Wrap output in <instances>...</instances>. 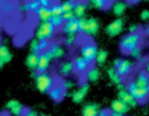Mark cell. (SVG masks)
Returning a JSON list of instances; mask_svg holds the SVG:
<instances>
[{"label":"cell","mask_w":149,"mask_h":116,"mask_svg":"<svg viewBox=\"0 0 149 116\" xmlns=\"http://www.w3.org/2000/svg\"><path fill=\"white\" fill-rule=\"evenodd\" d=\"M129 55L132 58H135V59H141V58H142V47H138V48L133 50Z\"/></svg>","instance_id":"obj_36"},{"label":"cell","mask_w":149,"mask_h":116,"mask_svg":"<svg viewBox=\"0 0 149 116\" xmlns=\"http://www.w3.org/2000/svg\"><path fill=\"white\" fill-rule=\"evenodd\" d=\"M126 7H127V3H125V1H116V3H113L111 10H113V13H114L117 17H120V16L126 12Z\"/></svg>","instance_id":"obj_29"},{"label":"cell","mask_w":149,"mask_h":116,"mask_svg":"<svg viewBox=\"0 0 149 116\" xmlns=\"http://www.w3.org/2000/svg\"><path fill=\"white\" fill-rule=\"evenodd\" d=\"M65 93H67V90H65V87L62 86V83H56L49 92H48V96H49L54 102H61V100L65 97Z\"/></svg>","instance_id":"obj_13"},{"label":"cell","mask_w":149,"mask_h":116,"mask_svg":"<svg viewBox=\"0 0 149 116\" xmlns=\"http://www.w3.org/2000/svg\"><path fill=\"white\" fill-rule=\"evenodd\" d=\"M135 81H136L139 86H142V87H145V89H149V75L146 74V71H145V70L138 71Z\"/></svg>","instance_id":"obj_25"},{"label":"cell","mask_w":149,"mask_h":116,"mask_svg":"<svg viewBox=\"0 0 149 116\" xmlns=\"http://www.w3.org/2000/svg\"><path fill=\"white\" fill-rule=\"evenodd\" d=\"M100 78V68L99 67H90L88 71L86 73V80L87 81H99Z\"/></svg>","instance_id":"obj_28"},{"label":"cell","mask_w":149,"mask_h":116,"mask_svg":"<svg viewBox=\"0 0 149 116\" xmlns=\"http://www.w3.org/2000/svg\"><path fill=\"white\" fill-rule=\"evenodd\" d=\"M36 17L39 19V22H49L51 17H52V12H51V7H44V6H39V9L35 12Z\"/></svg>","instance_id":"obj_19"},{"label":"cell","mask_w":149,"mask_h":116,"mask_svg":"<svg viewBox=\"0 0 149 116\" xmlns=\"http://www.w3.org/2000/svg\"><path fill=\"white\" fill-rule=\"evenodd\" d=\"M145 35H148L149 36V23L146 25V28H145Z\"/></svg>","instance_id":"obj_43"},{"label":"cell","mask_w":149,"mask_h":116,"mask_svg":"<svg viewBox=\"0 0 149 116\" xmlns=\"http://www.w3.org/2000/svg\"><path fill=\"white\" fill-rule=\"evenodd\" d=\"M88 4H91L94 9H99V10H103V9H107V7L113 6V3H109V1H106V0H93V1L88 3Z\"/></svg>","instance_id":"obj_31"},{"label":"cell","mask_w":149,"mask_h":116,"mask_svg":"<svg viewBox=\"0 0 149 116\" xmlns=\"http://www.w3.org/2000/svg\"><path fill=\"white\" fill-rule=\"evenodd\" d=\"M148 102H149V99H148Z\"/></svg>","instance_id":"obj_46"},{"label":"cell","mask_w":149,"mask_h":116,"mask_svg":"<svg viewBox=\"0 0 149 116\" xmlns=\"http://www.w3.org/2000/svg\"><path fill=\"white\" fill-rule=\"evenodd\" d=\"M97 45L94 42H86L80 47V55L84 58L86 61H88L90 64L96 62V57H97Z\"/></svg>","instance_id":"obj_7"},{"label":"cell","mask_w":149,"mask_h":116,"mask_svg":"<svg viewBox=\"0 0 149 116\" xmlns=\"http://www.w3.org/2000/svg\"><path fill=\"white\" fill-rule=\"evenodd\" d=\"M143 70L146 71V74H148V75H149V59H148V61H146V64H145V68H143Z\"/></svg>","instance_id":"obj_42"},{"label":"cell","mask_w":149,"mask_h":116,"mask_svg":"<svg viewBox=\"0 0 149 116\" xmlns=\"http://www.w3.org/2000/svg\"><path fill=\"white\" fill-rule=\"evenodd\" d=\"M51 12H52V16H62L61 3H59V1H54L52 6H51Z\"/></svg>","instance_id":"obj_33"},{"label":"cell","mask_w":149,"mask_h":116,"mask_svg":"<svg viewBox=\"0 0 149 116\" xmlns=\"http://www.w3.org/2000/svg\"><path fill=\"white\" fill-rule=\"evenodd\" d=\"M125 89L132 94V97H133L138 103H145L149 99V89H145V87L139 86L135 80L125 83Z\"/></svg>","instance_id":"obj_2"},{"label":"cell","mask_w":149,"mask_h":116,"mask_svg":"<svg viewBox=\"0 0 149 116\" xmlns=\"http://www.w3.org/2000/svg\"><path fill=\"white\" fill-rule=\"evenodd\" d=\"M38 59H39V55H38V54L31 52V54L26 57V59H25V64H26V67H28L29 70L36 71V70H38Z\"/></svg>","instance_id":"obj_26"},{"label":"cell","mask_w":149,"mask_h":116,"mask_svg":"<svg viewBox=\"0 0 149 116\" xmlns=\"http://www.w3.org/2000/svg\"><path fill=\"white\" fill-rule=\"evenodd\" d=\"M107 74H109V78H110L114 84H117L119 87H123V86H125V83H123L125 78H122V77L116 73V70H114L113 67H110V68L107 70Z\"/></svg>","instance_id":"obj_27"},{"label":"cell","mask_w":149,"mask_h":116,"mask_svg":"<svg viewBox=\"0 0 149 116\" xmlns=\"http://www.w3.org/2000/svg\"><path fill=\"white\" fill-rule=\"evenodd\" d=\"M48 52H49V55L52 57V59H59V58H62L65 55V50L59 44H51Z\"/></svg>","instance_id":"obj_21"},{"label":"cell","mask_w":149,"mask_h":116,"mask_svg":"<svg viewBox=\"0 0 149 116\" xmlns=\"http://www.w3.org/2000/svg\"><path fill=\"white\" fill-rule=\"evenodd\" d=\"M49 22L55 26V29H58V28H62V25H64V22H65V20H64V17H62V16H52Z\"/></svg>","instance_id":"obj_34"},{"label":"cell","mask_w":149,"mask_h":116,"mask_svg":"<svg viewBox=\"0 0 149 116\" xmlns=\"http://www.w3.org/2000/svg\"><path fill=\"white\" fill-rule=\"evenodd\" d=\"M129 106L127 105H125L122 100H119V99H114L111 103H110V112H114V113H119V115H126L127 112H129Z\"/></svg>","instance_id":"obj_18"},{"label":"cell","mask_w":149,"mask_h":116,"mask_svg":"<svg viewBox=\"0 0 149 116\" xmlns=\"http://www.w3.org/2000/svg\"><path fill=\"white\" fill-rule=\"evenodd\" d=\"M55 78L51 75L49 73H41L35 74V86L41 93H48L51 89L55 86Z\"/></svg>","instance_id":"obj_3"},{"label":"cell","mask_w":149,"mask_h":116,"mask_svg":"<svg viewBox=\"0 0 149 116\" xmlns=\"http://www.w3.org/2000/svg\"><path fill=\"white\" fill-rule=\"evenodd\" d=\"M101 110L97 103H87L83 108V116H99V112Z\"/></svg>","instance_id":"obj_24"},{"label":"cell","mask_w":149,"mask_h":116,"mask_svg":"<svg viewBox=\"0 0 149 116\" xmlns=\"http://www.w3.org/2000/svg\"><path fill=\"white\" fill-rule=\"evenodd\" d=\"M62 32L65 34V36H71V35H77L80 32V19L72 17L70 20H65L62 25Z\"/></svg>","instance_id":"obj_8"},{"label":"cell","mask_w":149,"mask_h":116,"mask_svg":"<svg viewBox=\"0 0 149 116\" xmlns=\"http://www.w3.org/2000/svg\"><path fill=\"white\" fill-rule=\"evenodd\" d=\"M110 116H123V115H119V113H114V112H110Z\"/></svg>","instance_id":"obj_44"},{"label":"cell","mask_w":149,"mask_h":116,"mask_svg":"<svg viewBox=\"0 0 149 116\" xmlns=\"http://www.w3.org/2000/svg\"><path fill=\"white\" fill-rule=\"evenodd\" d=\"M106 61H107V51L99 50L97 57H96V64L97 65H103V64H106Z\"/></svg>","instance_id":"obj_32"},{"label":"cell","mask_w":149,"mask_h":116,"mask_svg":"<svg viewBox=\"0 0 149 116\" xmlns=\"http://www.w3.org/2000/svg\"><path fill=\"white\" fill-rule=\"evenodd\" d=\"M58 73L62 75V77H68L74 73V64L72 61H62L58 67Z\"/></svg>","instance_id":"obj_20"},{"label":"cell","mask_w":149,"mask_h":116,"mask_svg":"<svg viewBox=\"0 0 149 116\" xmlns=\"http://www.w3.org/2000/svg\"><path fill=\"white\" fill-rule=\"evenodd\" d=\"M123 26H125V20L122 17H116L106 26V32L109 36H117L123 31Z\"/></svg>","instance_id":"obj_9"},{"label":"cell","mask_w":149,"mask_h":116,"mask_svg":"<svg viewBox=\"0 0 149 116\" xmlns=\"http://www.w3.org/2000/svg\"><path fill=\"white\" fill-rule=\"evenodd\" d=\"M39 116H48V115H39Z\"/></svg>","instance_id":"obj_45"},{"label":"cell","mask_w":149,"mask_h":116,"mask_svg":"<svg viewBox=\"0 0 149 116\" xmlns=\"http://www.w3.org/2000/svg\"><path fill=\"white\" fill-rule=\"evenodd\" d=\"M49 50V42H45V41H39V39H32L31 41V52L33 54H42L45 51Z\"/></svg>","instance_id":"obj_16"},{"label":"cell","mask_w":149,"mask_h":116,"mask_svg":"<svg viewBox=\"0 0 149 116\" xmlns=\"http://www.w3.org/2000/svg\"><path fill=\"white\" fill-rule=\"evenodd\" d=\"M141 19L142 20H149V10H143L141 13Z\"/></svg>","instance_id":"obj_39"},{"label":"cell","mask_w":149,"mask_h":116,"mask_svg":"<svg viewBox=\"0 0 149 116\" xmlns=\"http://www.w3.org/2000/svg\"><path fill=\"white\" fill-rule=\"evenodd\" d=\"M75 41H77V35H71V36H65V45L67 47H71V45H74L75 44Z\"/></svg>","instance_id":"obj_37"},{"label":"cell","mask_w":149,"mask_h":116,"mask_svg":"<svg viewBox=\"0 0 149 116\" xmlns=\"http://www.w3.org/2000/svg\"><path fill=\"white\" fill-rule=\"evenodd\" d=\"M6 109H7V112L10 115H13V116H23L25 110H26L25 106L19 100H15V99H12V100H9L6 103Z\"/></svg>","instance_id":"obj_11"},{"label":"cell","mask_w":149,"mask_h":116,"mask_svg":"<svg viewBox=\"0 0 149 116\" xmlns=\"http://www.w3.org/2000/svg\"><path fill=\"white\" fill-rule=\"evenodd\" d=\"M54 59L49 55L48 51L39 54V59H38V70L35 71V74H41V73H48V68L51 67V62Z\"/></svg>","instance_id":"obj_10"},{"label":"cell","mask_w":149,"mask_h":116,"mask_svg":"<svg viewBox=\"0 0 149 116\" xmlns=\"http://www.w3.org/2000/svg\"><path fill=\"white\" fill-rule=\"evenodd\" d=\"M12 59V52L10 50L4 45V44H0V67L6 65L7 62H10Z\"/></svg>","instance_id":"obj_23"},{"label":"cell","mask_w":149,"mask_h":116,"mask_svg":"<svg viewBox=\"0 0 149 116\" xmlns=\"http://www.w3.org/2000/svg\"><path fill=\"white\" fill-rule=\"evenodd\" d=\"M117 99L119 100H122L125 105H127L129 108H135V106H138V102L132 97V94L125 89V86L123 87H119V93H117Z\"/></svg>","instance_id":"obj_14"},{"label":"cell","mask_w":149,"mask_h":116,"mask_svg":"<svg viewBox=\"0 0 149 116\" xmlns=\"http://www.w3.org/2000/svg\"><path fill=\"white\" fill-rule=\"evenodd\" d=\"M100 23L97 19L94 17H84V19H80V32L81 34H86V35H96L99 32Z\"/></svg>","instance_id":"obj_6"},{"label":"cell","mask_w":149,"mask_h":116,"mask_svg":"<svg viewBox=\"0 0 149 116\" xmlns=\"http://www.w3.org/2000/svg\"><path fill=\"white\" fill-rule=\"evenodd\" d=\"M141 42H142L141 32H135V34L129 32V34H126V35L122 36L119 47H120V51L123 54H127L129 55L133 50H136L138 47H141Z\"/></svg>","instance_id":"obj_1"},{"label":"cell","mask_w":149,"mask_h":116,"mask_svg":"<svg viewBox=\"0 0 149 116\" xmlns=\"http://www.w3.org/2000/svg\"><path fill=\"white\" fill-rule=\"evenodd\" d=\"M87 6H88L87 1H75L74 16H75L77 19H84V15H86V12H87Z\"/></svg>","instance_id":"obj_22"},{"label":"cell","mask_w":149,"mask_h":116,"mask_svg":"<svg viewBox=\"0 0 149 116\" xmlns=\"http://www.w3.org/2000/svg\"><path fill=\"white\" fill-rule=\"evenodd\" d=\"M139 29H141V26H139V25H132V26L129 28V32L135 34V32H139Z\"/></svg>","instance_id":"obj_40"},{"label":"cell","mask_w":149,"mask_h":116,"mask_svg":"<svg viewBox=\"0 0 149 116\" xmlns=\"http://www.w3.org/2000/svg\"><path fill=\"white\" fill-rule=\"evenodd\" d=\"M88 83H84V84H81L77 90H74L72 93H71V99H72V102L74 103H81L84 99H86V96H87V93H88Z\"/></svg>","instance_id":"obj_15"},{"label":"cell","mask_w":149,"mask_h":116,"mask_svg":"<svg viewBox=\"0 0 149 116\" xmlns=\"http://www.w3.org/2000/svg\"><path fill=\"white\" fill-rule=\"evenodd\" d=\"M74 6H75V1H71V0H68V1H62V3H61V9H62V17H64V20H70V19L75 17V16H74Z\"/></svg>","instance_id":"obj_17"},{"label":"cell","mask_w":149,"mask_h":116,"mask_svg":"<svg viewBox=\"0 0 149 116\" xmlns=\"http://www.w3.org/2000/svg\"><path fill=\"white\" fill-rule=\"evenodd\" d=\"M72 64H74V73H75V74H80V75L86 74V73L88 71V68H90V62L86 61L81 55L74 58V59H72Z\"/></svg>","instance_id":"obj_12"},{"label":"cell","mask_w":149,"mask_h":116,"mask_svg":"<svg viewBox=\"0 0 149 116\" xmlns=\"http://www.w3.org/2000/svg\"><path fill=\"white\" fill-rule=\"evenodd\" d=\"M113 68L116 70V73L122 78H126L127 75H130L133 73V62L129 61V59H126V58H119V59L114 61Z\"/></svg>","instance_id":"obj_5"},{"label":"cell","mask_w":149,"mask_h":116,"mask_svg":"<svg viewBox=\"0 0 149 116\" xmlns=\"http://www.w3.org/2000/svg\"><path fill=\"white\" fill-rule=\"evenodd\" d=\"M13 9V3L12 1H0V10L3 13H9Z\"/></svg>","instance_id":"obj_35"},{"label":"cell","mask_w":149,"mask_h":116,"mask_svg":"<svg viewBox=\"0 0 149 116\" xmlns=\"http://www.w3.org/2000/svg\"><path fill=\"white\" fill-rule=\"evenodd\" d=\"M23 116H39V115H38V112L33 110V109H26L25 113H23Z\"/></svg>","instance_id":"obj_38"},{"label":"cell","mask_w":149,"mask_h":116,"mask_svg":"<svg viewBox=\"0 0 149 116\" xmlns=\"http://www.w3.org/2000/svg\"><path fill=\"white\" fill-rule=\"evenodd\" d=\"M55 31L56 29H55V26L51 22H42L36 28V39L49 42L51 39L54 38V35H55Z\"/></svg>","instance_id":"obj_4"},{"label":"cell","mask_w":149,"mask_h":116,"mask_svg":"<svg viewBox=\"0 0 149 116\" xmlns=\"http://www.w3.org/2000/svg\"><path fill=\"white\" fill-rule=\"evenodd\" d=\"M99 116H110V109H101L99 112Z\"/></svg>","instance_id":"obj_41"},{"label":"cell","mask_w":149,"mask_h":116,"mask_svg":"<svg viewBox=\"0 0 149 116\" xmlns=\"http://www.w3.org/2000/svg\"><path fill=\"white\" fill-rule=\"evenodd\" d=\"M22 9L25 12H36L39 9V0H32V1H25L22 3Z\"/></svg>","instance_id":"obj_30"}]
</instances>
